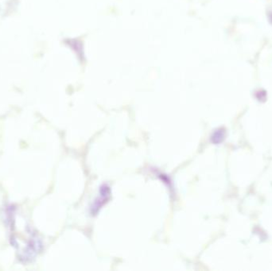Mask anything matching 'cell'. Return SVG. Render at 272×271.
<instances>
[{
	"mask_svg": "<svg viewBox=\"0 0 272 271\" xmlns=\"http://www.w3.org/2000/svg\"><path fill=\"white\" fill-rule=\"evenodd\" d=\"M223 138H224V131H222V130L221 129L220 131H217L214 133L213 138L215 139L214 140L215 142H219L223 139Z\"/></svg>",
	"mask_w": 272,
	"mask_h": 271,
	"instance_id": "1",
	"label": "cell"
}]
</instances>
